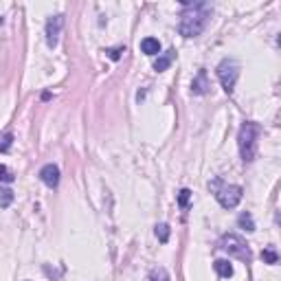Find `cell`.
<instances>
[{
  "instance_id": "obj_1",
  "label": "cell",
  "mask_w": 281,
  "mask_h": 281,
  "mask_svg": "<svg viewBox=\"0 0 281 281\" xmlns=\"http://www.w3.org/2000/svg\"><path fill=\"white\" fill-rule=\"evenodd\" d=\"M183 5H185V11L180 13L178 31H180L183 37H196L207 29L213 9H211L209 3H183Z\"/></svg>"
},
{
  "instance_id": "obj_2",
  "label": "cell",
  "mask_w": 281,
  "mask_h": 281,
  "mask_svg": "<svg viewBox=\"0 0 281 281\" xmlns=\"http://www.w3.org/2000/svg\"><path fill=\"white\" fill-rule=\"evenodd\" d=\"M262 136V126L255 121H246L242 123L239 134H237V147L242 154V160L244 163H253L257 156V140Z\"/></svg>"
},
{
  "instance_id": "obj_3",
  "label": "cell",
  "mask_w": 281,
  "mask_h": 281,
  "mask_svg": "<svg viewBox=\"0 0 281 281\" xmlns=\"http://www.w3.org/2000/svg\"><path fill=\"white\" fill-rule=\"evenodd\" d=\"M217 79H220L222 88L229 92L235 90V84H237V77H239V64L235 59H222L220 64H217Z\"/></svg>"
},
{
  "instance_id": "obj_4",
  "label": "cell",
  "mask_w": 281,
  "mask_h": 281,
  "mask_svg": "<svg viewBox=\"0 0 281 281\" xmlns=\"http://www.w3.org/2000/svg\"><path fill=\"white\" fill-rule=\"evenodd\" d=\"M220 248L226 251L229 255H235V257H239V259H244V262H251V248H248L246 242L242 239L239 235H235V233L224 235L220 239Z\"/></svg>"
},
{
  "instance_id": "obj_5",
  "label": "cell",
  "mask_w": 281,
  "mask_h": 281,
  "mask_svg": "<svg viewBox=\"0 0 281 281\" xmlns=\"http://www.w3.org/2000/svg\"><path fill=\"white\" fill-rule=\"evenodd\" d=\"M215 187H217V183H215ZM242 196H244V191H242L239 185H222L215 189V200L220 202L224 209H235L242 202Z\"/></svg>"
},
{
  "instance_id": "obj_6",
  "label": "cell",
  "mask_w": 281,
  "mask_h": 281,
  "mask_svg": "<svg viewBox=\"0 0 281 281\" xmlns=\"http://www.w3.org/2000/svg\"><path fill=\"white\" fill-rule=\"evenodd\" d=\"M62 29H64V15H62V13H57V15H51V18L46 20L44 33H46V44H49L51 49H55V46H57Z\"/></svg>"
},
{
  "instance_id": "obj_7",
  "label": "cell",
  "mask_w": 281,
  "mask_h": 281,
  "mask_svg": "<svg viewBox=\"0 0 281 281\" xmlns=\"http://www.w3.org/2000/svg\"><path fill=\"white\" fill-rule=\"evenodd\" d=\"M40 180L49 187V189H55V187L59 185V167L53 165V163H49V165H44L40 169Z\"/></svg>"
},
{
  "instance_id": "obj_8",
  "label": "cell",
  "mask_w": 281,
  "mask_h": 281,
  "mask_svg": "<svg viewBox=\"0 0 281 281\" xmlns=\"http://www.w3.org/2000/svg\"><path fill=\"white\" fill-rule=\"evenodd\" d=\"M209 88H211V84H209L207 70H198V75L193 77V82H191V92L193 95H207Z\"/></svg>"
},
{
  "instance_id": "obj_9",
  "label": "cell",
  "mask_w": 281,
  "mask_h": 281,
  "mask_svg": "<svg viewBox=\"0 0 281 281\" xmlns=\"http://www.w3.org/2000/svg\"><path fill=\"white\" fill-rule=\"evenodd\" d=\"M174 57H176V51H167V53H163V55H158L156 62H154V70H156V73L167 70L171 66V62H174Z\"/></svg>"
},
{
  "instance_id": "obj_10",
  "label": "cell",
  "mask_w": 281,
  "mask_h": 281,
  "mask_svg": "<svg viewBox=\"0 0 281 281\" xmlns=\"http://www.w3.org/2000/svg\"><path fill=\"white\" fill-rule=\"evenodd\" d=\"M140 51H143L145 55H158V53H160V42L156 40V37H145V40L140 42Z\"/></svg>"
},
{
  "instance_id": "obj_11",
  "label": "cell",
  "mask_w": 281,
  "mask_h": 281,
  "mask_svg": "<svg viewBox=\"0 0 281 281\" xmlns=\"http://www.w3.org/2000/svg\"><path fill=\"white\" fill-rule=\"evenodd\" d=\"M213 268H215V272H217V277H222V279L233 277V266H231V262H226V259H215V262H213Z\"/></svg>"
},
{
  "instance_id": "obj_12",
  "label": "cell",
  "mask_w": 281,
  "mask_h": 281,
  "mask_svg": "<svg viewBox=\"0 0 281 281\" xmlns=\"http://www.w3.org/2000/svg\"><path fill=\"white\" fill-rule=\"evenodd\" d=\"M237 224H239V229H244V231H248V233L255 231V220H253L251 213H242V215L237 217Z\"/></svg>"
},
{
  "instance_id": "obj_13",
  "label": "cell",
  "mask_w": 281,
  "mask_h": 281,
  "mask_svg": "<svg viewBox=\"0 0 281 281\" xmlns=\"http://www.w3.org/2000/svg\"><path fill=\"white\" fill-rule=\"evenodd\" d=\"M262 259H264V264H270V266H272V264L279 262V255H277L275 248L268 246V248H264V251H262Z\"/></svg>"
},
{
  "instance_id": "obj_14",
  "label": "cell",
  "mask_w": 281,
  "mask_h": 281,
  "mask_svg": "<svg viewBox=\"0 0 281 281\" xmlns=\"http://www.w3.org/2000/svg\"><path fill=\"white\" fill-rule=\"evenodd\" d=\"M150 281H171L167 268H154L150 272Z\"/></svg>"
},
{
  "instance_id": "obj_15",
  "label": "cell",
  "mask_w": 281,
  "mask_h": 281,
  "mask_svg": "<svg viewBox=\"0 0 281 281\" xmlns=\"http://www.w3.org/2000/svg\"><path fill=\"white\" fill-rule=\"evenodd\" d=\"M169 233H171V229H169V224H156V237H158V242H169Z\"/></svg>"
},
{
  "instance_id": "obj_16",
  "label": "cell",
  "mask_w": 281,
  "mask_h": 281,
  "mask_svg": "<svg viewBox=\"0 0 281 281\" xmlns=\"http://www.w3.org/2000/svg\"><path fill=\"white\" fill-rule=\"evenodd\" d=\"M11 143H13V134L11 132H7V134L0 136V154H7L11 150Z\"/></svg>"
},
{
  "instance_id": "obj_17",
  "label": "cell",
  "mask_w": 281,
  "mask_h": 281,
  "mask_svg": "<svg viewBox=\"0 0 281 281\" xmlns=\"http://www.w3.org/2000/svg\"><path fill=\"white\" fill-rule=\"evenodd\" d=\"M13 202V191L11 189H0V207L7 209Z\"/></svg>"
},
{
  "instance_id": "obj_18",
  "label": "cell",
  "mask_w": 281,
  "mask_h": 281,
  "mask_svg": "<svg viewBox=\"0 0 281 281\" xmlns=\"http://www.w3.org/2000/svg\"><path fill=\"white\" fill-rule=\"evenodd\" d=\"M0 183H13V171L7 165H0Z\"/></svg>"
},
{
  "instance_id": "obj_19",
  "label": "cell",
  "mask_w": 281,
  "mask_h": 281,
  "mask_svg": "<svg viewBox=\"0 0 281 281\" xmlns=\"http://www.w3.org/2000/svg\"><path fill=\"white\" fill-rule=\"evenodd\" d=\"M189 198H191V191L183 189L180 193H178V205H180L183 209H187V207H189Z\"/></svg>"
},
{
  "instance_id": "obj_20",
  "label": "cell",
  "mask_w": 281,
  "mask_h": 281,
  "mask_svg": "<svg viewBox=\"0 0 281 281\" xmlns=\"http://www.w3.org/2000/svg\"><path fill=\"white\" fill-rule=\"evenodd\" d=\"M106 53H108V57L116 62V59L121 57V53H126V46H116V49H108Z\"/></svg>"
}]
</instances>
